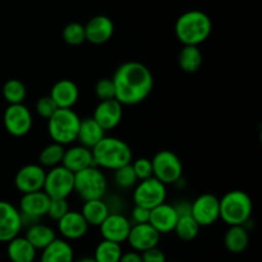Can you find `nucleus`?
I'll list each match as a JSON object with an SVG mask.
<instances>
[{
	"instance_id": "40",
	"label": "nucleus",
	"mask_w": 262,
	"mask_h": 262,
	"mask_svg": "<svg viewBox=\"0 0 262 262\" xmlns=\"http://www.w3.org/2000/svg\"><path fill=\"white\" fill-rule=\"evenodd\" d=\"M150 220V210L141 206H135L130 211V224H146Z\"/></svg>"
},
{
	"instance_id": "10",
	"label": "nucleus",
	"mask_w": 262,
	"mask_h": 262,
	"mask_svg": "<svg viewBox=\"0 0 262 262\" xmlns=\"http://www.w3.org/2000/svg\"><path fill=\"white\" fill-rule=\"evenodd\" d=\"M51 199L43 191L32 192V193L22 194L19 200V210L22 216V225L27 228L30 225L38 223L42 216L48 215L49 205Z\"/></svg>"
},
{
	"instance_id": "11",
	"label": "nucleus",
	"mask_w": 262,
	"mask_h": 262,
	"mask_svg": "<svg viewBox=\"0 0 262 262\" xmlns=\"http://www.w3.org/2000/svg\"><path fill=\"white\" fill-rule=\"evenodd\" d=\"M4 127L13 137H25L30 133L33 124L31 110L25 104L8 105L4 112Z\"/></svg>"
},
{
	"instance_id": "9",
	"label": "nucleus",
	"mask_w": 262,
	"mask_h": 262,
	"mask_svg": "<svg viewBox=\"0 0 262 262\" xmlns=\"http://www.w3.org/2000/svg\"><path fill=\"white\" fill-rule=\"evenodd\" d=\"M42 191L53 199H66L74 192V174L63 165H58L46 171Z\"/></svg>"
},
{
	"instance_id": "20",
	"label": "nucleus",
	"mask_w": 262,
	"mask_h": 262,
	"mask_svg": "<svg viewBox=\"0 0 262 262\" xmlns=\"http://www.w3.org/2000/svg\"><path fill=\"white\" fill-rule=\"evenodd\" d=\"M58 109H73L79 99V89L71 79H60L51 87L50 95Z\"/></svg>"
},
{
	"instance_id": "23",
	"label": "nucleus",
	"mask_w": 262,
	"mask_h": 262,
	"mask_svg": "<svg viewBox=\"0 0 262 262\" xmlns=\"http://www.w3.org/2000/svg\"><path fill=\"white\" fill-rule=\"evenodd\" d=\"M40 262H74L73 247L68 241L56 238L48 247L43 248Z\"/></svg>"
},
{
	"instance_id": "21",
	"label": "nucleus",
	"mask_w": 262,
	"mask_h": 262,
	"mask_svg": "<svg viewBox=\"0 0 262 262\" xmlns=\"http://www.w3.org/2000/svg\"><path fill=\"white\" fill-rule=\"evenodd\" d=\"M178 219L179 216L173 205L164 202V204L156 206L155 209L150 210L148 224L154 229L158 230L160 234H166V233L173 232Z\"/></svg>"
},
{
	"instance_id": "4",
	"label": "nucleus",
	"mask_w": 262,
	"mask_h": 262,
	"mask_svg": "<svg viewBox=\"0 0 262 262\" xmlns=\"http://www.w3.org/2000/svg\"><path fill=\"white\" fill-rule=\"evenodd\" d=\"M220 216L228 227L243 225L252 217L253 201L248 193L241 189L227 192L219 199Z\"/></svg>"
},
{
	"instance_id": "31",
	"label": "nucleus",
	"mask_w": 262,
	"mask_h": 262,
	"mask_svg": "<svg viewBox=\"0 0 262 262\" xmlns=\"http://www.w3.org/2000/svg\"><path fill=\"white\" fill-rule=\"evenodd\" d=\"M64 152H66L64 146L54 142L50 143V145H48L41 150L40 155H38V165L42 166L43 169H51L58 165H61Z\"/></svg>"
},
{
	"instance_id": "16",
	"label": "nucleus",
	"mask_w": 262,
	"mask_h": 262,
	"mask_svg": "<svg viewBox=\"0 0 262 262\" xmlns=\"http://www.w3.org/2000/svg\"><path fill=\"white\" fill-rule=\"evenodd\" d=\"M161 234L154 229L148 223L146 224H135L130 228L127 242L130 248L138 253H143L151 248L158 247L160 243Z\"/></svg>"
},
{
	"instance_id": "18",
	"label": "nucleus",
	"mask_w": 262,
	"mask_h": 262,
	"mask_svg": "<svg viewBox=\"0 0 262 262\" xmlns=\"http://www.w3.org/2000/svg\"><path fill=\"white\" fill-rule=\"evenodd\" d=\"M58 223V230L66 241H78L87 234L90 225L82 216L81 211L69 210Z\"/></svg>"
},
{
	"instance_id": "6",
	"label": "nucleus",
	"mask_w": 262,
	"mask_h": 262,
	"mask_svg": "<svg viewBox=\"0 0 262 262\" xmlns=\"http://www.w3.org/2000/svg\"><path fill=\"white\" fill-rule=\"evenodd\" d=\"M74 192L84 201L101 200L107 193V178L101 169L90 166L74 174Z\"/></svg>"
},
{
	"instance_id": "22",
	"label": "nucleus",
	"mask_w": 262,
	"mask_h": 262,
	"mask_svg": "<svg viewBox=\"0 0 262 262\" xmlns=\"http://www.w3.org/2000/svg\"><path fill=\"white\" fill-rule=\"evenodd\" d=\"M61 165L71 170L73 174L84 170L90 166H95L92 151L81 145L71 146V147L66 148Z\"/></svg>"
},
{
	"instance_id": "26",
	"label": "nucleus",
	"mask_w": 262,
	"mask_h": 262,
	"mask_svg": "<svg viewBox=\"0 0 262 262\" xmlns=\"http://www.w3.org/2000/svg\"><path fill=\"white\" fill-rule=\"evenodd\" d=\"M25 237L35 247L36 251H42L43 248L48 247L53 241L58 238L53 228L40 222L30 225L26 230Z\"/></svg>"
},
{
	"instance_id": "46",
	"label": "nucleus",
	"mask_w": 262,
	"mask_h": 262,
	"mask_svg": "<svg viewBox=\"0 0 262 262\" xmlns=\"http://www.w3.org/2000/svg\"><path fill=\"white\" fill-rule=\"evenodd\" d=\"M170 262H181V261H170Z\"/></svg>"
},
{
	"instance_id": "13",
	"label": "nucleus",
	"mask_w": 262,
	"mask_h": 262,
	"mask_svg": "<svg viewBox=\"0 0 262 262\" xmlns=\"http://www.w3.org/2000/svg\"><path fill=\"white\" fill-rule=\"evenodd\" d=\"M22 229L19 210L10 202L0 200V243H8L18 237Z\"/></svg>"
},
{
	"instance_id": "27",
	"label": "nucleus",
	"mask_w": 262,
	"mask_h": 262,
	"mask_svg": "<svg viewBox=\"0 0 262 262\" xmlns=\"http://www.w3.org/2000/svg\"><path fill=\"white\" fill-rule=\"evenodd\" d=\"M81 214L90 227H100L110 212L106 204H105L104 199H101L84 201L81 210Z\"/></svg>"
},
{
	"instance_id": "45",
	"label": "nucleus",
	"mask_w": 262,
	"mask_h": 262,
	"mask_svg": "<svg viewBox=\"0 0 262 262\" xmlns=\"http://www.w3.org/2000/svg\"><path fill=\"white\" fill-rule=\"evenodd\" d=\"M76 262H96V261H95L92 257H83V258H79V260Z\"/></svg>"
},
{
	"instance_id": "17",
	"label": "nucleus",
	"mask_w": 262,
	"mask_h": 262,
	"mask_svg": "<svg viewBox=\"0 0 262 262\" xmlns=\"http://www.w3.org/2000/svg\"><path fill=\"white\" fill-rule=\"evenodd\" d=\"M92 118L105 132L114 129L122 122L123 105L117 99L100 101L95 107Z\"/></svg>"
},
{
	"instance_id": "35",
	"label": "nucleus",
	"mask_w": 262,
	"mask_h": 262,
	"mask_svg": "<svg viewBox=\"0 0 262 262\" xmlns=\"http://www.w3.org/2000/svg\"><path fill=\"white\" fill-rule=\"evenodd\" d=\"M64 42L71 46H78L86 41V33H84V26L78 22H72L64 27L63 33Z\"/></svg>"
},
{
	"instance_id": "24",
	"label": "nucleus",
	"mask_w": 262,
	"mask_h": 262,
	"mask_svg": "<svg viewBox=\"0 0 262 262\" xmlns=\"http://www.w3.org/2000/svg\"><path fill=\"white\" fill-rule=\"evenodd\" d=\"M7 255L10 262H35L37 251L26 237L18 235L7 243Z\"/></svg>"
},
{
	"instance_id": "12",
	"label": "nucleus",
	"mask_w": 262,
	"mask_h": 262,
	"mask_svg": "<svg viewBox=\"0 0 262 262\" xmlns=\"http://www.w3.org/2000/svg\"><path fill=\"white\" fill-rule=\"evenodd\" d=\"M191 216L201 228L211 227L219 220V199L212 193L200 194L191 202Z\"/></svg>"
},
{
	"instance_id": "7",
	"label": "nucleus",
	"mask_w": 262,
	"mask_h": 262,
	"mask_svg": "<svg viewBox=\"0 0 262 262\" xmlns=\"http://www.w3.org/2000/svg\"><path fill=\"white\" fill-rule=\"evenodd\" d=\"M152 177L161 183L174 184L183 177V164L179 156L170 150H161L151 159Z\"/></svg>"
},
{
	"instance_id": "36",
	"label": "nucleus",
	"mask_w": 262,
	"mask_h": 262,
	"mask_svg": "<svg viewBox=\"0 0 262 262\" xmlns=\"http://www.w3.org/2000/svg\"><path fill=\"white\" fill-rule=\"evenodd\" d=\"M95 95L100 101L115 99V87L112 78H101L95 84Z\"/></svg>"
},
{
	"instance_id": "2",
	"label": "nucleus",
	"mask_w": 262,
	"mask_h": 262,
	"mask_svg": "<svg viewBox=\"0 0 262 262\" xmlns=\"http://www.w3.org/2000/svg\"><path fill=\"white\" fill-rule=\"evenodd\" d=\"M212 20L201 10H188L177 19L174 32L183 46H199L210 37Z\"/></svg>"
},
{
	"instance_id": "44",
	"label": "nucleus",
	"mask_w": 262,
	"mask_h": 262,
	"mask_svg": "<svg viewBox=\"0 0 262 262\" xmlns=\"http://www.w3.org/2000/svg\"><path fill=\"white\" fill-rule=\"evenodd\" d=\"M119 262H142V256L133 250L128 251V252H123Z\"/></svg>"
},
{
	"instance_id": "32",
	"label": "nucleus",
	"mask_w": 262,
	"mask_h": 262,
	"mask_svg": "<svg viewBox=\"0 0 262 262\" xmlns=\"http://www.w3.org/2000/svg\"><path fill=\"white\" fill-rule=\"evenodd\" d=\"M3 97L9 105L25 104L27 97V87L19 79H9L3 86Z\"/></svg>"
},
{
	"instance_id": "14",
	"label": "nucleus",
	"mask_w": 262,
	"mask_h": 262,
	"mask_svg": "<svg viewBox=\"0 0 262 262\" xmlns=\"http://www.w3.org/2000/svg\"><path fill=\"white\" fill-rule=\"evenodd\" d=\"M46 169L38 164H27L17 171L14 178L15 188L22 194L42 191Z\"/></svg>"
},
{
	"instance_id": "1",
	"label": "nucleus",
	"mask_w": 262,
	"mask_h": 262,
	"mask_svg": "<svg viewBox=\"0 0 262 262\" xmlns=\"http://www.w3.org/2000/svg\"><path fill=\"white\" fill-rule=\"evenodd\" d=\"M115 87V99L123 106H133L145 101L154 89V76L140 61L120 64L112 77Z\"/></svg>"
},
{
	"instance_id": "19",
	"label": "nucleus",
	"mask_w": 262,
	"mask_h": 262,
	"mask_svg": "<svg viewBox=\"0 0 262 262\" xmlns=\"http://www.w3.org/2000/svg\"><path fill=\"white\" fill-rule=\"evenodd\" d=\"M86 41L92 45L106 43L114 33V23L106 15H95L84 25Z\"/></svg>"
},
{
	"instance_id": "30",
	"label": "nucleus",
	"mask_w": 262,
	"mask_h": 262,
	"mask_svg": "<svg viewBox=\"0 0 262 262\" xmlns=\"http://www.w3.org/2000/svg\"><path fill=\"white\" fill-rule=\"evenodd\" d=\"M122 255V246L102 239L101 242L97 243L92 258L96 262H119Z\"/></svg>"
},
{
	"instance_id": "15",
	"label": "nucleus",
	"mask_w": 262,
	"mask_h": 262,
	"mask_svg": "<svg viewBox=\"0 0 262 262\" xmlns=\"http://www.w3.org/2000/svg\"><path fill=\"white\" fill-rule=\"evenodd\" d=\"M99 228L102 239L122 245L127 242L132 224L124 214H109Z\"/></svg>"
},
{
	"instance_id": "8",
	"label": "nucleus",
	"mask_w": 262,
	"mask_h": 262,
	"mask_svg": "<svg viewBox=\"0 0 262 262\" xmlns=\"http://www.w3.org/2000/svg\"><path fill=\"white\" fill-rule=\"evenodd\" d=\"M166 192L168 189H166L165 184L151 177V178L141 181L136 184L132 194L133 204L135 206L152 210L165 202Z\"/></svg>"
},
{
	"instance_id": "42",
	"label": "nucleus",
	"mask_w": 262,
	"mask_h": 262,
	"mask_svg": "<svg viewBox=\"0 0 262 262\" xmlns=\"http://www.w3.org/2000/svg\"><path fill=\"white\" fill-rule=\"evenodd\" d=\"M141 256H142V262H168L165 253L159 247L151 248V250L141 253Z\"/></svg>"
},
{
	"instance_id": "29",
	"label": "nucleus",
	"mask_w": 262,
	"mask_h": 262,
	"mask_svg": "<svg viewBox=\"0 0 262 262\" xmlns=\"http://www.w3.org/2000/svg\"><path fill=\"white\" fill-rule=\"evenodd\" d=\"M204 63V55L199 46H183L179 51L178 64L186 73H196Z\"/></svg>"
},
{
	"instance_id": "38",
	"label": "nucleus",
	"mask_w": 262,
	"mask_h": 262,
	"mask_svg": "<svg viewBox=\"0 0 262 262\" xmlns=\"http://www.w3.org/2000/svg\"><path fill=\"white\" fill-rule=\"evenodd\" d=\"M69 204L68 200L66 199H53L50 201V205H49L48 210V216L50 219L55 220V222H59L67 212L69 211Z\"/></svg>"
},
{
	"instance_id": "28",
	"label": "nucleus",
	"mask_w": 262,
	"mask_h": 262,
	"mask_svg": "<svg viewBox=\"0 0 262 262\" xmlns=\"http://www.w3.org/2000/svg\"><path fill=\"white\" fill-rule=\"evenodd\" d=\"M250 245V234L242 225L229 227L224 235V246L230 253H242Z\"/></svg>"
},
{
	"instance_id": "33",
	"label": "nucleus",
	"mask_w": 262,
	"mask_h": 262,
	"mask_svg": "<svg viewBox=\"0 0 262 262\" xmlns=\"http://www.w3.org/2000/svg\"><path fill=\"white\" fill-rule=\"evenodd\" d=\"M200 229L201 227L197 224L196 220L191 215H184V216H179L173 232L176 233L179 239L184 241V242H191L200 234Z\"/></svg>"
},
{
	"instance_id": "41",
	"label": "nucleus",
	"mask_w": 262,
	"mask_h": 262,
	"mask_svg": "<svg viewBox=\"0 0 262 262\" xmlns=\"http://www.w3.org/2000/svg\"><path fill=\"white\" fill-rule=\"evenodd\" d=\"M104 201L109 209L110 214H123L124 210V201L117 194H112L109 197H104Z\"/></svg>"
},
{
	"instance_id": "34",
	"label": "nucleus",
	"mask_w": 262,
	"mask_h": 262,
	"mask_svg": "<svg viewBox=\"0 0 262 262\" xmlns=\"http://www.w3.org/2000/svg\"><path fill=\"white\" fill-rule=\"evenodd\" d=\"M113 182L115 186L120 189H129L135 188L136 184L138 183V179L136 177L135 171L130 164L122 166V168L117 169L113 171Z\"/></svg>"
},
{
	"instance_id": "37",
	"label": "nucleus",
	"mask_w": 262,
	"mask_h": 262,
	"mask_svg": "<svg viewBox=\"0 0 262 262\" xmlns=\"http://www.w3.org/2000/svg\"><path fill=\"white\" fill-rule=\"evenodd\" d=\"M130 165H132L133 171H135L138 182L145 181V179H148L152 177V164H151L150 159L147 158L136 159L135 161L130 163Z\"/></svg>"
},
{
	"instance_id": "25",
	"label": "nucleus",
	"mask_w": 262,
	"mask_h": 262,
	"mask_svg": "<svg viewBox=\"0 0 262 262\" xmlns=\"http://www.w3.org/2000/svg\"><path fill=\"white\" fill-rule=\"evenodd\" d=\"M104 137L105 130L95 122L94 118L91 117L81 119L78 136H77L78 145L84 146V147L92 150Z\"/></svg>"
},
{
	"instance_id": "39",
	"label": "nucleus",
	"mask_w": 262,
	"mask_h": 262,
	"mask_svg": "<svg viewBox=\"0 0 262 262\" xmlns=\"http://www.w3.org/2000/svg\"><path fill=\"white\" fill-rule=\"evenodd\" d=\"M56 110H58V107H56L55 102L53 101V99L49 95L48 96L40 97L37 100V102H36V112H37V114L41 118H43L46 120L50 119Z\"/></svg>"
},
{
	"instance_id": "3",
	"label": "nucleus",
	"mask_w": 262,
	"mask_h": 262,
	"mask_svg": "<svg viewBox=\"0 0 262 262\" xmlns=\"http://www.w3.org/2000/svg\"><path fill=\"white\" fill-rule=\"evenodd\" d=\"M91 151L95 166L99 169L114 171L133 161L130 146L125 141L112 136H105Z\"/></svg>"
},
{
	"instance_id": "43",
	"label": "nucleus",
	"mask_w": 262,
	"mask_h": 262,
	"mask_svg": "<svg viewBox=\"0 0 262 262\" xmlns=\"http://www.w3.org/2000/svg\"><path fill=\"white\" fill-rule=\"evenodd\" d=\"M178 216H184V215H191V201L187 200H179L176 205H173Z\"/></svg>"
},
{
	"instance_id": "5",
	"label": "nucleus",
	"mask_w": 262,
	"mask_h": 262,
	"mask_svg": "<svg viewBox=\"0 0 262 262\" xmlns=\"http://www.w3.org/2000/svg\"><path fill=\"white\" fill-rule=\"evenodd\" d=\"M81 118L73 109H58L48 119V133L54 143L66 147L77 141Z\"/></svg>"
}]
</instances>
